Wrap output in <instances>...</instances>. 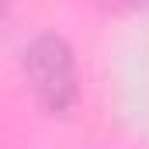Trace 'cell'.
<instances>
[{
	"instance_id": "6da1fadb",
	"label": "cell",
	"mask_w": 149,
	"mask_h": 149,
	"mask_svg": "<svg viewBox=\"0 0 149 149\" xmlns=\"http://www.w3.org/2000/svg\"><path fill=\"white\" fill-rule=\"evenodd\" d=\"M21 73L38 101V108L45 114H70L76 104L80 83H76V56L73 45L56 31H45L28 42V49L21 52Z\"/></svg>"
}]
</instances>
